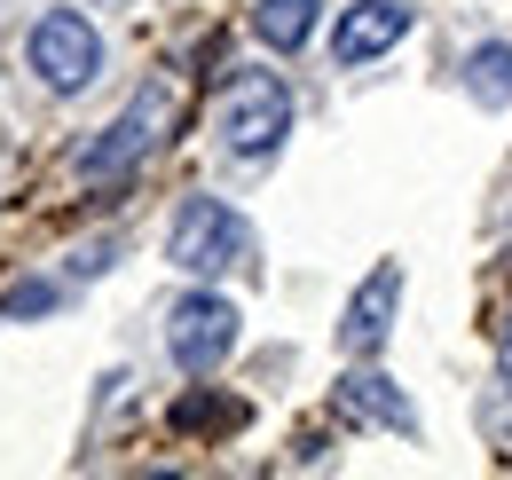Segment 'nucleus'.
Wrapping results in <instances>:
<instances>
[{"mask_svg": "<svg viewBox=\"0 0 512 480\" xmlns=\"http://www.w3.org/2000/svg\"><path fill=\"white\" fill-rule=\"evenodd\" d=\"M213 134H221V150H229L237 166H268V158L284 150V134H292V95H284V79H276V71H237V79L221 87Z\"/></svg>", "mask_w": 512, "mask_h": 480, "instance_id": "1", "label": "nucleus"}, {"mask_svg": "<svg viewBox=\"0 0 512 480\" xmlns=\"http://www.w3.org/2000/svg\"><path fill=\"white\" fill-rule=\"evenodd\" d=\"M174 103H182V87H174V79H142L127 111H119V119H111L103 134H95V142H87V150H79V181H95V189H103V181L134 174V166H142V158L166 142V126H174Z\"/></svg>", "mask_w": 512, "mask_h": 480, "instance_id": "2", "label": "nucleus"}, {"mask_svg": "<svg viewBox=\"0 0 512 480\" xmlns=\"http://www.w3.org/2000/svg\"><path fill=\"white\" fill-rule=\"evenodd\" d=\"M166 260H174L182 276L245 268V260H253V229H245V213L221 205V197H182V213H174V229H166Z\"/></svg>", "mask_w": 512, "mask_h": 480, "instance_id": "3", "label": "nucleus"}, {"mask_svg": "<svg viewBox=\"0 0 512 480\" xmlns=\"http://www.w3.org/2000/svg\"><path fill=\"white\" fill-rule=\"evenodd\" d=\"M24 63L40 71L48 95H79V87H95V79H103V32H95V16H79V8H48V16L24 32Z\"/></svg>", "mask_w": 512, "mask_h": 480, "instance_id": "4", "label": "nucleus"}, {"mask_svg": "<svg viewBox=\"0 0 512 480\" xmlns=\"http://www.w3.org/2000/svg\"><path fill=\"white\" fill-rule=\"evenodd\" d=\"M237 307L221 300V292H182V300L166 307V355L182 362L190 378H205V370H221V362L237 355Z\"/></svg>", "mask_w": 512, "mask_h": 480, "instance_id": "5", "label": "nucleus"}, {"mask_svg": "<svg viewBox=\"0 0 512 480\" xmlns=\"http://www.w3.org/2000/svg\"><path fill=\"white\" fill-rule=\"evenodd\" d=\"M402 32H410V0H347L339 24H331V63H339V71L379 63Z\"/></svg>", "mask_w": 512, "mask_h": 480, "instance_id": "6", "label": "nucleus"}, {"mask_svg": "<svg viewBox=\"0 0 512 480\" xmlns=\"http://www.w3.org/2000/svg\"><path fill=\"white\" fill-rule=\"evenodd\" d=\"M394 300H402V260H379L355 284L347 315H339V355H379L386 339H394Z\"/></svg>", "mask_w": 512, "mask_h": 480, "instance_id": "7", "label": "nucleus"}, {"mask_svg": "<svg viewBox=\"0 0 512 480\" xmlns=\"http://www.w3.org/2000/svg\"><path fill=\"white\" fill-rule=\"evenodd\" d=\"M331 410L347 425H386V433H418V410H410V394H394V378L379 370H355V378H339V394H331Z\"/></svg>", "mask_w": 512, "mask_h": 480, "instance_id": "8", "label": "nucleus"}, {"mask_svg": "<svg viewBox=\"0 0 512 480\" xmlns=\"http://www.w3.org/2000/svg\"><path fill=\"white\" fill-rule=\"evenodd\" d=\"M316 16H323V0H253V32L276 56H300L316 40Z\"/></svg>", "mask_w": 512, "mask_h": 480, "instance_id": "9", "label": "nucleus"}, {"mask_svg": "<svg viewBox=\"0 0 512 480\" xmlns=\"http://www.w3.org/2000/svg\"><path fill=\"white\" fill-rule=\"evenodd\" d=\"M465 95H473L481 111H505L512 103V40H481V48L465 56Z\"/></svg>", "mask_w": 512, "mask_h": 480, "instance_id": "10", "label": "nucleus"}, {"mask_svg": "<svg viewBox=\"0 0 512 480\" xmlns=\"http://www.w3.org/2000/svg\"><path fill=\"white\" fill-rule=\"evenodd\" d=\"M48 307H56V284H16L0 300V315H48Z\"/></svg>", "mask_w": 512, "mask_h": 480, "instance_id": "11", "label": "nucleus"}, {"mask_svg": "<svg viewBox=\"0 0 512 480\" xmlns=\"http://www.w3.org/2000/svg\"><path fill=\"white\" fill-rule=\"evenodd\" d=\"M497 339H505V347H512V315H505V331H497Z\"/></svg>", "mask_w": 512, "mask_h": 480, "instance_id": "12", "label": "nucleus"}, {"mask_svg": "<svg viewBox=\"0 0 512 480\" xmlns=\"http://www.w3.org/2000/svg\"><path fill=\"white\" fill-rule=\"evenodd\" d=\"M505 394H512V370H505Z\"/></svg>", "mask_w": 512, "mask_h": 480, "instance_id": "13", "label": "nucleus"}]
</instances>
